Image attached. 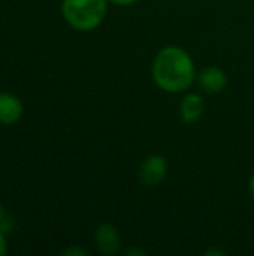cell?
Here are the masks:
<instances>
[{
    "instance_id": "6da1fadb",
    "label": "cell",
    "mask_w": 254,
    "mask_h": 256,
    "mask_svg": "<svg viewBox=\"0 0 254 256\" xmlns=\"http://www.w3.org/2000/svg\"><path fill=\"white\" fill-rule=\"evenodd\" d=\"M153 78L154 82L165 92H184L195 80L193 60L183 48L166 46L154 58Z\"/></svg>"
},
{
    "instance_id": "7a4b0ae2",
    "label": "cell",
    "mask_w": 254,
    "mask_h": 256,
    "mask_svg": "<svg viewBox=\"0 0 254 256\" xmlns=\"http://www.w3.org/2000/svg\"><path fill=\"white\" fill-rule=\"evenodd\" d=\"M106 0H63L61 14L67 24L79 32L99 27L106 15Z\"/></svg>"
},
{
    "instance_id": "3957f363",
    "label": "cell",
    "mask_w": 254,
    "mask_h": 256,
    "mask_svg": "<svg viewBox=\"0 0 254 256\" xmlns=\"http://www.w3.org/2000/svg\"><path fill=\"white\" fill-rule=\"evenodd\" d=\"M168 174V162L163 156L153 154L147 160H144L141 171H139V178L145 186H157L160 184Z\"/></svg>"
},
{
    "instance_id": "277c9868",
    "label": "cell",
    "mask_w": 254,
    "mask_h": 256,
    "mask_svg": "<svg viewBox=\"0 0 254 256\" xmlns=\"http://www.w3.org/2000/svg\"><path fill=\"white\" fill-rule=\"evenodd\" d=\"M22 102L12 93H0V124L12 126L18 123L22 117Z\"/></svg>"
},
{
    "instance_id": "5b68a950",
    "label": "cell",
    "mask_w": 254,
    "mask_h": 256,
    "mask_svg": "<svg viewBox=\"0 0 254 256\" xmlns=\"http://www.w3.org/2000/svg\"><path fill=\"white\" fill-rule=\"evenodd\" d=\"M94 240L99 250L105 255H114L120 250V243H121L120 234L117 228L112 226L111 224H102L96 230Z\"/></svg>"
},
{
    "instance_id": "8992f818",
    "label": "cell",
    "mask_w": 254,
    "mask_h": 256,
    "mask_svg": "<svg viewBox=\"0 0 254 256\" xmlns=\"http://www.w3.org/2000/svg\"><path fill=\"white\" fill-rule=\"evenodd\" d=\"M199 84L208 93H220L228 84V76L220 68L210 66L201 72Z\"/></svg>"
},
{
    "instance_id": "52a82bcc",
    "label": "cell",
    "mask_w": 254,
    "mask_h": 256,
    "mask_svg": "<svg viewBox=\"0 0 254 256\" xmlns=\"http://www.w3.org/2000/svg\"><path fill=\"white\" fill-rule=\"evenodd\" d=\"M180 111L186 123H195L204 112V99L196 93H190L183 99Z\"/></svg>"
},
{
    "instance_id": "ba28073f",
    "label": "cell",
    "mask_w": 254,
    "mask_h": 256,
    "mask_svg": "<svg viewBox=\"0 0 254 256\" xmlns=\"http://www.w3.org/2000/svg\"><path fill=\"white\" fill-rule=\"evenodd\" d=\"M12 230H13V220L9 218V216H6V218H3L1 220H0V231L3 232V234H10L12 232Z\"/></svg>"
},
{
    "instance_id": "9c48e42d",
    "label": "cell",
    "mask_w": 254,
    "mask_h": 256,
    "mask_svg": "<svg viewBox=\"0 0 254 256\" xmlns=\"http://www.w3.org/2000/svg\"><path fill=\"white\" fill-rule=\"evenodd\" d=\"M64 255L66 256H84L85 255V250H82L81 248H76V246H72L69 249L64 250Z\"/></svg>"
},
{
    "instance_id": "30bf717a",
    "label": "cell",
    "mask_w": 254,
    "mask_h": 256,
    "mask_svg": "<svg viewBox=\"0 0 254 256\" xmlns=\"http://www.w3.org/2000/svg\"><path fill=\"white\" fill-rule=\"evenodd\" d=\"M7 254V240H6V234H3L0 231V256H4Z\"/></svg>"
},
{
    "instance_id": "8fae6325",
    "label": "cell",
    "mask_w": 254,
    "mask_h": 256,
    "mask_svg": "<svg viewBox=\"0 0 254 256\" xmlns=\"http://www.w3.org/2000/svg\"><path fill=\"white\" fill-rule=\"evenodd\" d=\"M114 4H118V6H130L133 3H136L138 0H111Z\"/></svg>"
},
{
    "instance_id": "7c38bea8",
    "label": "cell",
    "mask_w": 254,
    "mask_h": 256,
    "mask_svg": "<svg viewBox=\"0 0 254 256\" xmlns=\"http://www.w3.org/2000/svg\"><path fill=\"white\" fill-rule=\"evenodd\" d=\"M6 216H7V212L4 210V207L0 206V220H1L3 218H6Z\"/></svg>"
},
{
    "instance_id": "4fadbf2b",
    "label": "cell",
    "mask_w": 254,
    "mask_h": 256,
    "mask_svg": "<svg viewBox=\"0 0 254 256\" xmlns=\"http://www.w3.org/2000/svg\"><path fill=\"white\" fill-rule=\"evenodd\" d=\"M127 255H144V250H129Z\"/></svg>"
},
{
    "instance_id": "5bb4252c",
    "label": "cell",
    "mask_w": 254,
    "mask_h": 256,
    "mask_svg": "<svg viewBox=\"0 0 254 256\" xmlns=\"http://www.w3.org/2000/svg\"><path fill=\"white\" fill-rule=\"evenodd\" d=\"M250 192H252V195L254 196V176L252 177V180H250Z\"/></svg>"
}]
</instances>
